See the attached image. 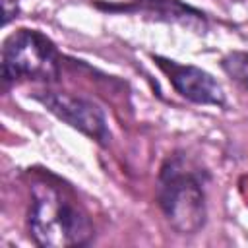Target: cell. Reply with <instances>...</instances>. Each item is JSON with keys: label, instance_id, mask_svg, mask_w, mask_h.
Segmentation results:
<instances>
[{"label": "cell", "instance_id": "1", "mask_svg": "<svg viewBox=\"0 0 248 248\" xmlns=\"http://www.w3.org/2000/svg\"><path fill=\"white\" fill-rule=\"evenodd\" d=\"M29 231L35 242L46 248L81 246L93 236V225L83 207L66 190L50 182L33 186Z\"/></svg>", "mask_w": 248, "mask_h": 248}, {"label": "cell", "instance_id": "2", "mask_svg": "<svg viewBox=\"0 0 248 248\" xmlns=\"http://www.w3.org/2000/svg\"><path fill=\"white\" fill-rule=\"evenodd\" d=\"M159 203L180 234H194L205 223V194L200 178L182 161H170L159 180Z\"/></svg>", "mask_w": 248, "mask_h": 248}, {"label": "cell", "instance_id": "3", "mask_svg": "<svg viewBox=\"0 0 248 248\" xmlns=\"http://www.w3.org/2000/svg\"><path fill=\"white\" fill-rule=\"evenodd\" d=\"M2 76L6 81L21 78L52 81L58 78V54L54 45L39 31L19 29L2 48Z\"/></svg>", "mask_w": 248, "mask_h": 248}, {"label": "cell", "instance_id": "4", "mask_svg": "<svg viewBox=\"0 0 248 248\" xmlns=\"http://www.w3.org/2000/svg\"><path fill=\"white\" fill-rule=\"evenodd\" d=\"M52 114H56L60 120L68 122L72 128H78L85 136L107 143L108 130L105 124V116L93 103L74 97L70 93H56V91H45L37 97Z\"/></svg>", "mask_w": 248, "mask_h": 248}, {"label": "cell", "instance_id": "5", "mask_svg": "<svg viewBox=\"0 0 248 248\" xmlns=\"http://www.w3.org/2000/svg\"><path fill=\"white\" fill-rule=\"evenodd\" d=\"M159 64L165 68L170 83L182 97L200 105H223V89L207 72L196 66H180L174 62L167 64V60H161Z\"/></svg>", "mask_w": 248, "mask_h": 248}, {"label": "cell", "instance_id": "6", "mask_svg": "<svg viewBox=\"0 0 248 248\" xmlns=\"http://www.w3.org/2000/svg\"><path fill=\"white\" fill-rule=\"evenodd\" d=\"M225 72L238 81L244 89H248V52H231L223 58Z\"/></svg>", "mask_w": 248, "mask_h": 248}, {"label": "cell", "instance_id": "7", "mask_svg": "<svg viewBox=\"0 0 248 248\" xmlns=\"http://www.w3.org/2000/svg\"><path fill=\"white\" fill-rule=\"evenodd\" d=\"M4 8V23H10L17 14V0H2Z\"/></svg>", "mask_w": 248, "mask_h": 248}]
</instances>
